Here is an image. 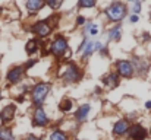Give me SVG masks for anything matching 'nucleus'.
Here are the masks:
<instances>
[{
  "instance_id": "nucleus-16",
  "label": "nucleus",
  "mask_w": 151,
  "mask_h": 140,
  "mask_svg": "<svg viewBox=\"0 0 151 140\" xmlns=\"http://www.w3.org/2000/svg\"><path fill=\"white\" fill-rule=\"evenodd\" d=\"M90 109H91V107H90L88 104L81 105V107L78 108V111H76V120H78L79 123H84V121L87 120L88 114H90Z\"/></svg>"
},
{
  "instance_id": "nucleus-20",
  "label": "nucleus",
  "mask_w": 151,
  "mask_h": 140,
  "mask_svg": "<svg viewBox=\"0 0 151 140\" xmlns=\"http://www.w3.org/2000/svg\"><path fill=\"white\" fill-rule=\"evenodd\" d=\"M0 140H15L13 131L9 127H0Z\"/></svg>"
},
{
  "instance_id": "nucleus-6",
  "label": "nucleus",
  "mask_w": 151,
  "mask_h": 140,
  "mask_svg": "<svg viewBox=\"0 0 151 140\" xmlns=\"http://www.w3.org/2000/svg\"><path fill=\"white\" fill-rule=\"evenodd\" d=\"M116 70H117V75L123 76V77H132V75L135 72L132 63L128 60H119L116 63Z\"/></svg>"
},
{
  "instance_id": "nucleus-1",
  "label": "nucleus",
  "mask_w": 151,
  "mask_h": 140,
  "mask_svg": "<svg viewBox=\"0 0 151 140\" xmlns=\"http://www.w3.org/2000/svg\"><path fill=\"white\" fill-rule=\"evenodd\" d=\"M126 12H128V9H126V4L125 3H122V1H113L107 9H106V16L109 18V21H111V22H119V21H122L125 16H126Z\"/></svg>"
},
{
  "instance_id": "nucleus-28",
  "label": "nucleus",
  "mask_w": 151,
  "mask_h": 140,
  "mask_svg": "<svg viewBox=\"0 0 151 140\" xmlns=\"http://www.w3.org/2000/svg\"><path fill=\"white\" fill-rule=\"evenodd\" d=\"M84 22H85V18L84 16H78L76 18V23L78 25H84Z\"/></svg>"
},
{
  "instance_id": "nucleus-13",
  "label": "nucleus",
  "mask_w": 151,
  "mask_h": 140,
  "mask_svg": "<svg viewBox=\"0 0 151 140\" xmlns=\"http://www.w3.org/2000/svg\"><path fill=\"white\" fill-rule=\"evenodd\" d=\"M129 121L128 120H119L114 126H113V133L116 134V136H122V134H125L126 131H129Z\"/></svg>"
},
{
  "instance_id": "nucleus-26",
  "label": "nucleus",
  "mask_w": 151,
  "mask_h": 140,
  "mask_svg": "<svg viewBox=\"0 0 151 140\" xmlns=\"http://www.w3.org/2000/svg\"><path fill=\"white\" fill-rule=\"evenodd\" d=\"M129 21H131V22H132V23H137V22H138V21H139V16H138V15H135V13H134V15H131V18H129Z\"/></svg>"
},
{
  "instance_id": "nucleus-7",
  "label": "nucleus",
  "mask_w": 151,
  "mask_h": 140,
  "mask_svg": "<svg viewBox=\"0 0 151 140\" xmlns=\"http://www.w3.org/2000/svg\"><path fill=\"white\" fill-rule=\"evenodd\" d=\"M16 114V105L15 104H7L6 107H3L0 109V121L1 124H9Z\"/></svg>"
},
{
  "instance_id": "nucleus-14",
  "label": "nucleus",
  "mask_w": 151,
  "mask_h": 140,
  "mask_svg": "<svg viewBox=\"0 0 151 140\" xmlns=\"http://www.w3.org/2000/svg\"><path fill=\"white\" fill-rule=\"evenodd\" d=\"M103 82H104V85L106 86H109L110 89H113V88H117L119 86V75L117 73H109V75H106L104 77H103Z\"/></svg>"
},
{
  "instance_id": "nucleus-19",
  "label": "nucleus",
  "mask_w": 151,
  "mask_h": 140,
  "mask_svg": "<svg viewBox=\"0 0 151 140\" xmlns=\"http://www.w3.org/2000/svg\"><path fill=\"white\" fill-rule=\"evenodd\" d=\"M37 50H38V41H37V40H29V41L27 43L25 51H27V54H28V55L35 54V53H37Z\"/></svg>"
},
{
  "instance_id": "nucleus-21",
  "label": "nucleus",
  "mask_w": 151,
  "mask_h": 140,
  "mask_svg": "<svg viewBox=\"0 0 151 140\" xmlns=\"http://www.w3.org/2000/svg\"><path fill=\"white\" fill-rule=\"evenodd\" d=\"M50 140H68L66 134L60 130H54L53 133L50 134Z\"/></svg>"
},
{
  "instance_id": "nucleus-32",
  "label": "nucleus",
  "mask_w": 151,
  "mask_h": 140,
  "mask_svg": "<svg viewBox=\"0 0 151 140\" xmlns=\"http://www.w3.org/2000/svg\"><path fill=\"white\" fill-rule=\"evenodd\" d=\"M129 1H132V3H135V1H139V0H129Z\"/></svg>"
},
{
  "instance_id": "nucleus-12",
  "label": "nucleus",
  "mask_w": 151,
  "mask_h": 140,
  "mask_svg": "<svg viewBox=\"0 0 151 140\" xmlns=\"http://www.w3.org/2000/svg\"><path fill=\"white\" fill-rule=\"evenodd\" d=\"M132 66H134V70L139 72L141 75H145L147 70L150 69V63L145 60V58H135L134 61H131Z\"/></svg>"
},
{
  "instance_id": "nucleus-10",
  "label": "nucleus",
  "mask_w": 151,
  "mask_h": 140,
  "mask_svg": "<svg viewBox=\"0 0 151 140\" xmlns=\"http://www.w3.org/2000/svg\"><path fill=\"white\" fill-rule=\"evenodd\" d=\"M32 121H34L35 126H40V127H44V126L49 124V117H47L46 111H44L41 107H37V109L34 111Z\"/></svg>"
},
{
  "instance_id": "nucleus-31",
  "label": "nucleus",
  "mask_w": 151,
  "mask_h": 140,
  "mask_svg": "<svg viewBox=\"0 0 151 140\" xmlns=\"http://www.w3.org/2000/svg\"><path fill=\"white\" fill-rule=\"evenodd\" d=\"M1 98H3V92H1V89H0V101H1Z\"/></svg>"
},
{
  "instance_id": "nucleus-18",
  "label": "nucleus",
  "mask_w": 151,
  "mask_h": 140,
  "mask_svg": "<svg viewBox=\"0 0 151 140\" xmlns=\"http://www.w3.org/2000/svg\"><path fill=\"white\" fill-rule=\"evenodd\" d=\"M107 35H109V40H110V41H119L120 37H122V28H120V25L113 26V28L109 31Z\"/></svg>"
},
{
  "instance_id": "nucleus-11",
  "label": "nucleus",
  "mask_w": 151,
  "mask_h": 140,
  "mask_svg": "<svg viewBox=\"0 0 151 140\" xmlns=\"http://www.w3.org/2000/svg\"><path fill=\"white\" fill-rule=\"evenodd\" d=\"M129 136L132 140H144L147 137V130L142 126L135 124V126L129 127Z\"/></svg>"
},
{
  "instance_id": "nucleus-24",
  "label": "nucleus",
  "mask_w": 151,
  "mask_h": 140,
  "mask_svg": "<svg viewBox=\"0 0 151 140\" xmlns=\"http://www.w3.org/2000/svg\"><path fill=\"white\" fill-rule=\"evenodd\" d=\"M60 109H62L63 112L70 111V109H72V101H70V99H63V101L60 102Z\"/></svg>"
},
{
  "instance_id": "nucleus-8",
  "label": "nucleus",
  "mask_w": 151,
  "mask_h": 140,
  "mask_svg": "<svg viewBox=\"0 0 151 140\" xmlns=\"http://www.w3.org/2000/svg\"><path fill=\"white\" fill-rule=\"evenodd\" d=\"M31 31H32L35 35H38L40 38H46V37H49L51 34V26L49 25L47 21H40V22H37L35 25H32Z\"/></svg>"
},
{
  "instance_id": "nucleus-3",
  "label": "nucleus",
  "mask_w": 151,
  "mask_h": 140,
  "mask_svg": "<svg viewBox=\"0 0 151 140\" xmlns=\"http://www.w3.org/2000/svg\"><path fill=\"white\" fill-rule=\"evenodd\" d=\"M81 77H82V72H81V69L75 63H69L65 67V70H63V80L66 83H76Z\"/></svg>"
},
{
  "instance_id": "nucleus-4",
  "label": "nucleus",
  "mask_w": 151,
  "mask_h": 140,
  "mask_svg": "<svg viewBox=\"0 0 151 140\" xmlns=\"http://www.w3.org/2000/svg\"><path fill=\"white\" fill-rule=\"evenodd\" d=\"M24 73H25V67L24 66H13L7 70L6 73V80L7 83L10 85H16L21 82V79L24 77Z\"/></svg>"
},
{
  "instance_id": "nucleus-25",
  "label": "nucleus",
  "mask_w": 151,
  "mask_h": 140,
  "mask_svg": "<svg viewBox=\"0 0 151 140\" xmlns=\"http://www.w3.org/2000/svg\"><path fill=\"white\" fill-rule=\"evenodd\" d=\"M139 12H141V1H135L134 6H132V13L138 15Z\"/></svg>"
},
{
  "instance_id": "nucleus-17",
  "label": "nucleus",
  "mask_w": 151,
  "mask_h": 140,
  "mask_svg": "<svg viewBox=\"0 0 151 140\" xmlns=\"http://www.w3.org/2000/svg\"><path fill=\"white\" fill-rule=\"evenodd\" d=\"M99 25L97 23H94V22H91V23H87V26H85V29H84V34H85V37L88 38V37H96L97 34H99Z\"/></svg>"
},
{
  "instance_id": "nucleus-33",
  "label": "nucleus",
  "mask_w": 151,
  "mask_h": 140,
  "mask_svg": "<svg viewBox=\"0 0 151 140\" xmlns=\"http://www.w3.org/2000/svg\"><path fill=\"white\" fill-rule=\"evenodd\" d=\"M0 127H1V121H0Z\"/></svg>"
},
{
  "instance_id": "nucleus-15",
  "label": "nucleus",
  "mask_w": 151,
  "mask_h": 140,
  "mask_svg": "<svg viewBox=\"0 0 151 140\" xmlns=\"http://www.w3.org/2000/svg\"><path fill=\"white\" fill-rule=\"evenodd\" d=\"M25 7L29 13H37L38 10L44 7V0H27Z\"/></svg>"
},
{
  "instance_id": "nucleus-34",
  "label": "nucleus",
  "mask_w": 151,
  "mask_h": 140,
  "mask_svg": "<svg viewBox=\"0 0 151 140\" xmlns=\"http://www.w3.org/2000/svg\"><path fill=\"white\" fill-rule=\"evenodd\" d=\"M150 16H151V15H150Z\"/></svg>"
},
{
  "instance_id": "nucleus-27",
  "label": "nucleus",
  "mask_w": 151,
  "mask_h": 140,
  "mask_svg": "<svg viewBox=\"0 0 151 140\" xmlns=\"http://www.w3.org/2000/svg\"><path fill=\"white\" fill-rule=\"evenodd\" d=\"M35 63H37V60H29V61H28V63L24 66V67H25V70H27V69H29V67H32Z\"/></svg>"
},
{
  "instance_id": "nucleus-9",
  "label": "nucleus",
  "mask_w": 151,
  "mask_h": 140,
  "mask_svg": "<svg viewBox=\"0 0 151 140\" xmlns=\"http://www.w3.org/2000/svg\"><path fill=\"white\" fill-rule=\"evenodd\" d=\"M79 51L82 53V58L90 57V55L96 51V41H93L91 38H87V37H85V40L82 41V44L78 48V53H79Z\"/></svg>"
},
{
  "instance_id": "nucleus-23",
  "label": "nucleus",
  "mask_w": 151,
  "mask_h": 140,
  "mask_svg": "<svg viewBox=\"0 0 151 140\" xmlns=\"http://www.w3.org/2000/svg\"><path fill=\"white\" fill-rule=\"evenodd\" d=\"M44 3L51 7L53 10H56V9H59L60 6H62V3H63V0H44Z\"/></svg>"
},
{
  "instance_id": "nucleus-30",
  "label": "nucleus",
  "mask_w": 151,
  "mask_h": 140,
  "mask_svg": "<svg viewBox=\"0 0 151 140\" xmlns=\"http://www.w3.org/2000/svg\"><path fill=\"white\" fill-rule=\"evenodd\" d=\"M145 108H147V109H151V101H148V102L145 104Z\"/></svg>"
},
{
  "instance_id": "nucleus-2",
  "label": "nucleus",
  "mask_w": 151,
  "mask_h": 140,
  "mask_svg": "<svg viewBox=\"0 0 151 140\" xmlns=\"http://www.w3.org/2000/svg\"><path fill=\"white\" fill-rule=\"evenodd\" d=\"M49 92H50V85L49 83H44V82L37 83L32 88V91H31V99L35 104V107H41L44 104Z\"/></svg>"
},
{
  "instance_id": "nucleus-22",
  "label": "nucleus",
  "mask_w": 151,
  "mask_h": 140,
  "mask_svg": "<svg viewBox=\"0 0 151 140\" xmlns=\"http://www.w3.org/2000/svg\"><path fill=\"white\" fill-rule=\"evenodd\" d=\"M97 3V0H79V7H84V9H90V7H94Z\"/></svg>"
},
{
  "instance_id": "nucleus-29",
  "label": "nucleus",
  "mask_w": 151,
  "mask_h": 140,
  "mask_svg": "<svg viewBox=\"0 0 151 140\" xmlns=\"http://www.w3.org/2000/svg\"><path fill=\"white\" fill-rule=\"evenodd\" d=\"M25 140H40L37 136H34V134H28L27 137H25Z\"/></svg>"
},
{
  "instance_id": "nucleus-5",
  "label": "nucleus",
  "mask_w": 151,
  "mask_h": 140,
  "mask_svg": "<svg viewBox=\"0 0 151 140\" xmlns=\"http://www.w3.org/2000/svg\"><path fill=\"white\" fill-rule=\"evenodd\" d=\"M66 50H68V41L65 37H57L50 45L51 54H54L56 57H63Z\"/></svg>"
}]
</instances>
